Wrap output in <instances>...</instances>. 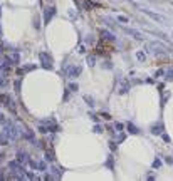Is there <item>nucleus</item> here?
<instances>
[{"label":"nucleus","mask_w":173,"mask_h":181,"mask_svg":"<svg viewBox=\"0 0 173 181\" xmlns=\"http://www.w3.org/2000/svg\"><path fill=\"white\" fill-rule=\"evenodd\" d=\"M5 134L9 136V139H17L19 136H20V133H19V129L15 126H13V124H5V131H4Z\"/></svg>","instance_id":"f257e3e1"},{"label":"nucleus","mask_w":173,"mask_h":181,"mask_svg":"<svg viewBox=\"0 0 173 181\" xmlns=\"http://www.w3.org/2000/svg\"><path fill=\"white\" fill-rule=\"evenodd\" d=\"M39 57H40V62H42L44 69H52V57L49 52H40Z\"/></svg>","instance_id":"f03ea898"},{"label":"nucleus","mask_w":173,"mask_h":181,"mask_svg":"<svg viewBox=\"0 0 173 181\" xmlns=\"http://www.w3.org/2000/svg\"><path fill=\"white\" fill-rule=\"evenodd\" d=\"M141 12L146 13L148 17L153 19V20H156V22H168L166 17H163V15H160V13H155V12H151V10H148V9H141Z\"/></svg>","instance_id":"7ed1b4c3"},{"label":"nucleus","mask_w":173,"mask_h":181,"mask_svg":"<svg viewBox=\"0 0 173 181\" xmlns=\"http://www.w3.org/2000/svg\"><path fill=\"white\" fill-rule=\"evenodd\" d=\"M121 30L124 32V34L131 35L133 39H136V40H143V34H141V32H138V30H135V29H128V27H123Z\"/></svg>","instance_id":"20e7f679"},{"label":"nucleus","mask_w":173,"mask_h":181,"mask_svg":"<svg viewBox=\"0 0 173 181\" xmlns=\"http://www.w3.org/2000/svg\"><path fill=\"white\" fill-rule=\"evenodd\" d=\"M55 15V7H47L46 10H44V24H51V19Z\"/></svg>","instance_id":"39448f33"},{"label":"nucleus","mask_w":173,"mask_h":181,"mask_svg":"<svg viewBox=\"0 0 173 181\" xmlns=\"http://www.w3.org/2000/svg\"><path fill=\"white\" fill-rule=\"evenodd\" d=\"M82 72V66H72L71 69L67 71V76L71 77V79H74V77H77Z\"/></svg>","instance_id":"423d86ee"},{"label":"nucleus","mask_w":173,"mask_h":181,"mask_svg":"<svg viewBox=\"0 0 173 181\" xmlns=\"http://www.w3.org/2000/svg\"><path fill=\"white\" fill-rule=\"evenodd\" d=\"M165 129V126H163V122H156V124H153L151 126V133L153 134H161V131Z\"/></svg>","instance_id":"0eeeda50"},{"label":"nucleus","mask_w":173,"mask_h":181,"mask_svg":"<svg viewBox=\"0 0 173 181\" xmlns=\"http://www.w3.org/2000/svg\"><path fill=\"white\" fill-rule=\"evenodd\" d=\"M126 127H128V131H130L131 134H139V133H141V131H139V127L135 126L133 122H126Z\"/></svg>","instance_id":"6e6552de"},{"label":"nucleus","mask_w":173,"mask_h":181,"mask_svg":"<svg viewBox=\"0 0 173 181\" xmlns=\"http://www.w3.org/2000/svg\"><path fill=\"white\" fill-rule=\"evenodd\" d=\"M101 37L104 39V40L114 42V34H111V32H108V30H101Z\"/></svg>","instance_id":"1a4fd4ad"},{"label":"nucleus","mask_w":173,"mask_h":181,"mask_svg":"<svg viewBox=\"0 0 173 181\" xmlns=\"http://www.w3.org/2000/svg\"><path fill=\"white\" fill-rule=\"evenodd\" d=\"M130 87H131V84L128 80H124V84H121V87H119V94H126L130 91Z\"/></svg>","instance_id":"9d476101"},{"label":"nucleus","mask_w":173,"mask_h":181,"mask_svg":"<svg viewBox=\"0 0 173 181\" xmlns=\"http://www.w3.org/2000/svg\"><path fill=\"white\" fill-rule=\"evenodd\" d=\"M17 161H19V163H25V161H27V154H25V153H24V151H19L17 153Z\"/></svg>","instance_id":"9b49d317"},{"label":"nucleus","mask_w":173,"mask_h":181,"mask_svg":"<svg viewBox=\"0 0 173 181\" xmlns=\"http://www.w3.org/2000/svg\"><path fill=\"white\" fill-rule=\"evenodd\" d=\"M106 166L111 169V171H114V161H113V156H109V159L106 161Z\"/></svg>","instance_id":"f8f14e48"},{"label":"nucleus","mask_w":173,"mask_h":181,"mask_svg":"<svg viewBox=\"0 0 173 181\" xmlns=\"http://www.w3.org/2000/svg\"><path fill=\"white\" fill-rule=\"evenodd\" d=\"M7 139H9V136L5 134H0V146H5V144H7Z\"/></svg>","instance_id":"ddd939ff"},{"label":"nucleus","mask_w":173,"mask_h":181,"mask_svg":"<svg viewBox=\"0 0 173 181\" xmlns=\"http://www.w3.org/2000/svg\"><path fill=\"white\" fill-rule=\"evenodd\" d=\"M165 77H166V80H173V69H168L165 72Z\"/></svg>","instance_id":"4468645a"},{"label":"nucleus","mask_w":173,"mask_h":181,"mask_svg":"<svg viewBox=\"0 0 173 181\" xmlns=\"http://www.w3.org/2000/svg\"><path fill=\"white\" fill-rule=\"evenodd\" d=\"M46 159L47 161H54L55 158H54V153L52 151H46Z\"/></svg>","instance_id":"2eb2a0df"},{"label":"nucleus","mask_w":173,"mask_h":181,"mask_svg":"<svg viewBox=\"0 0 173 181\" xmlns=\"http://www.w3.org/2000/svg\"><path fill=\"white\" fill-rule=\"evenodd\" d=\"M94 62H96V55H88V64L89 66H94Z\"/></svg>","instance_id":"dca6fc26"},{"label":"nucleus","mask_w":173,"mask_h":181,"mask_svg":"<svg viewBox=\"0 0 173 181\" xmlns=\"http://www.w3.org/2000/svg\"><path fill=\"white\" fill-rule=\"evenodd\" d=\"M0 124H4V126H5V124H9V121H7V118H5V116H4V114H2V112H0Z\"/></svg>","instance_id":"f3484780"},{"label":"nucleus","mask_w":173,"mask_h":181,"mask_svg":"<svg viewBox=\"0 0 173 181\" xmlns=\"http://www.w3.org/2000/svg\"><path fill=\"white\" fill-rule=\"evenodd\" d=\"M136 59H138L139 62H145V54L143 52H138V54H136Z\"/></svg>","instance_id":"a211bd4d"},{"label":"nucleus","mask_w":173,"mask_h":181,"mask_svg":"<svg viewBox=\"0 0 173 181\" xmlns=\"http://www.w3.org/2000/svg\"><path fill=\"white\" fill-rule=\"evenodd\" d=\"M39 169H40V171H46V169H47V164L44 163V161H40V163H39Z\"/></svg>","instance_id":"6ab92c4d"},{"label":"nucleus","mask_w":173,"mask_h":181,"mask_svg":"<svg viewBox=\"0 0 173 181\" xmlns=\"http://www.w3.org/2000/svg\"><path fill=\"white\" fill-rule=\"evenodd\" d=\"M94 133H97V134H101V133H103V126L96 124V126H94Z\"/></svg>","instance_id":"aec40b11"},{"label":"nucleus","mask_w":173,"mask_h":181,"mask_svg":"<svg viewBox=\"0 0 173 181\" xmlns=\"http://www.w3.org/2000/svg\"><path fill=\"white\" fill-rule=\"evenodd\" d=\"M118 22H124V24H126L128 17H126V15H118Z\"/></svg>","instance_id":"412c9836"},{"label":"nucleus","mask_w":173,"mask_h":181,"mask_svg":"<svg viewBox=\"0 0 173 181\" xmlns=\"http://www.w3.org/2000/svg\"><path fill=\"white\" fill-rule=\"evenodd\" d=\"M161 166V161L160 159H155V163H153V168H160Z\"/></svg>","instance_id":"4be33fe9"},{"label":"nucleus","mask_w":173,"mask_h":181,"mask_svg":"<svg viewBox=\"0 0 173 181\" xmlns=\"http://www.w3.org/2000/svg\"><path fill=\"white\" fill-rule=\"evenodd\" d=\"M84 99H86V101H88V102H89V106H94V102H93V99H91V97H89V96H86V97H84Z\"/></svg>","instance_id":"5701e85b"},{"label":"nucleus","mask_w":173,"mask_h":181,"mask_svg":"<svg viewBox=\"0 0 173 181\" xmlns=\"http://www.w3.org/2000/svg\"><path fill=\"white\" fill-rule=\"evenodd\" d=\"M114 127H116V129H119V131H123V124H121V122H116V124H114Z\"/></svg>","instance_id":"b1692460"},{"label":"nucleus","mask_w":173,"mask_h":181,"mask_svg":"<svg viewBox=\"0 0 173 181\" xmlns=\"http://www.w3.org/2000/svg\"><path fill=\"white\" fill-rule=\"evenodd\" d=\"M69 89H71L72 92H74V91H77V84H71V86H69Z\"/></svg>","instance_id":"393cba45"},{"label":"nucleus","mask_w":173,"mask_h":181,"mask_svg":"<svg viewBox=\"0 0 173 181\" xmlns=\"http://www.w3.org/2000/svg\"><path fill=\"white\" fill-rule=\"evenodd\" d=\"M166 163H168V164H173V159H172V158H170V156H168V158H166Z\"/></svg>","instance_id":"a878e982"}]
</instances>
